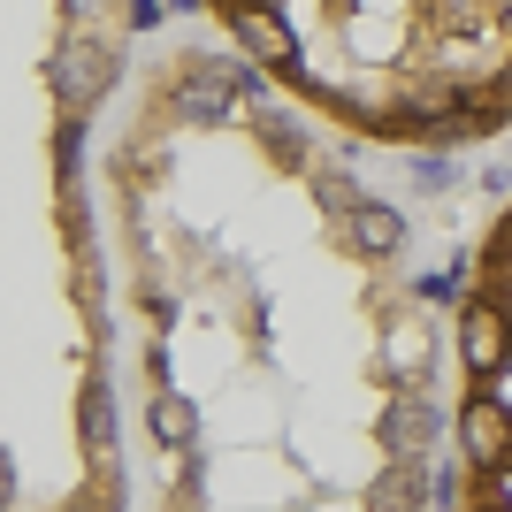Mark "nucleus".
I'll return each instance as SVG.
<instances>
[{"label":"nucleus","mask_w":512,"mask_h":512,"mask_svg":"<svg viewBox=\"0 0 512 512\" xmlns=\"http://www.w3.org/2000/svg\"><path fill=\"white\" fill-rule=\"evenodd\" d=\"M459 444H467L474 474H497L512 459V413L497 406V398H467V413H459Z\"/></svg>","instance_id":"2"},{"label":"nucleus","mask_w":512,"mask_h":512,"mask_svg":"<svg viewBox=\"0 0 512 512\" xmlns=\"http://www.w3.org/2000/svg\"><path fill=\"white\" fill-rule=\"evenodd\" d=\"M459 352H467L474 375H497L512 352V329H505V306L497 299H467V314H459Z\"/></svg>","instance_id":"3"},{"label":"nucleus","mask_w":512,"mask_h":512,"mask_svg":"<svg viewBox=\"0 0 512 512\" xmlns=\"http://www.w3.org/2000/svg\"><path fill=\"white\" fill-rule=\"evenodd\" d=\"M153 436H161V444H192V436H199V413L184 406L176 390H161V398H153Z\"/></svg>","instance_id":"7"},{"label":"nucleus","mask_w":512,"mask_h":512,"mask_svg":"<svg viewBox=\"0 0 512 512\" xmlns=\"http://www.w3.org/2000/svg\"><path fill=\"white\" fill-rule=\"evenodd\" d=\"M375 512H421V459H390L375 474V490H367Z\"/></svg>","instance_id":"5"},{"label":"nucleus","mask_w":512,"mask_h":512,"mask_svg":"<svg viewBox=\"0 0 512 512\" xmlns=\"http://www.w3.org/2000/svg\"><path fill=\"white\" fill-rule=\"evenodd\" d=\"M107 69H115V54H107L100 39H69L62 54L46 62V77H54V100H62V115H85V107H100Z\"/></svg>","instance_id":"1"},{"label":"nucleus","mask_w":512,"mask_h":512,"mask_svg":"<svg viewBox=\"0 0 512 512\" xmlns=\"http://www.w3.org/2000/svg\"><path fill=\"white\" fill-rule=\"evenodd\" d=\"M344 245H352L360 260L398 253V245H406V214H398V207H383V199H360V207L344 214Z\"/></svg>","instance_id":"4"},{"label":"nucleus","mask_w":512,"mask_h":512,"mask_svg":"<svg viewBox=\"0 0 512 512\" xmlns=\"http://www.w3.org/2000/svg\"><path fill=\"white\" fill-rule=\"evenodd\" d=\"M421 436H428V406L413 398V390H406V398H390V406H383V444L398 451V459H421Z\"/></svg>","instance_id":"6"}]
</instances>
